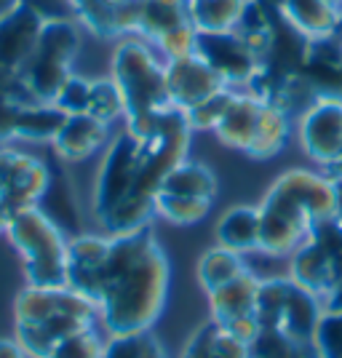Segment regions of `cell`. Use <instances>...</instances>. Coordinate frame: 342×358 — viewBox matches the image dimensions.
Listing matches in <instances>:
<instances>
[{
	"instance_id": "41",
	"label": "cell",
	"mask_w": 342,
	"mask_h": 358,
	"mask_svg": "<svg viewBox=\"0 0 342 358\" xmlns=\"http://www.w3.org/2000/svg\"><path fill=\"white\" fill-rule=\"evenodd\" d=\"M0 358H30L16 340H0Z\"/></svg>"
},
{
	"instance_id": "33",
	"label": "cell",
	"mask_w": 342,
	"mask_h": 358,
	"mask_svg": "<svg viewBox=\"0 0 342 358\" xmlns=\"http://www.w3.org/2000/svg\"><path fill=\"white\" fill-rule=\"evenodd\" d=\"M313 348L318 358H342V313L324 310L313 334Z\"/></svg>"
},
{
	"instance_id": "12",
	"label": "cell",
	"mask_w": 342,
	"mask_h": 358,
	"mask_svg": "<svg viewBox=\"0 0 342 358\" xmlns=\"http://www.w3.org/2000/svg\"><path fill=\"white\" fill-rule=\"evenodd\" d=\"M164 67L169 102L179 113H187L190 107L201 105L204 99L214 96L217 91L227 89V83L220 78V73L214 67H208L198 54H185V57L166 59Z\"/></svg>"
},
{
	"instance_id": "2",
	"label": "cell",
	"mask_w": 342,
	"mask_h": 358,
	"mask_svg": "<svg viewBox=\"0 0 342 358\" xmlns=\"http://www.w3.org/2000/svg\"><path fill=\"white\" fill-rule=\"evenodd\" d=\"M99 324V308L73 286H24L14 302V340L30 358H45L54 345Z\"/></svg>"
},
{
	"instance_id": "30",
	"label": "cell",
	"mask_w": 342,
	"mask_h": 358,
	"mask_svg": "<svg viewBox=\"0 0 342 358\" xmlns=\"http://www.w3.org/2000/svg\"><path fill=\"white\" fill-rule=\"evenodd\" d=\"M211 203L214 201H206V198L155 193V217H161L174 227H193V224H201L211 214Z\"/></svg>"
},
{
	"instance_id": "4",
	"label": "cell",
	"mask_w": 342,
	"mask_h": 358,
	"mask_svg": "<svg viewBox=\"0 0 342 358\" xmlns=\"http://www.w3.org/2000/svg\"><path fill=\"white\" fill-rule=\"evenodd\" d=\"M8 238L22 257L27 286L59 289L67 284V246L70 238L38 209H24L11 217Z\"/></svg>"
},
{
	"instance_id": "43",
	"label": "cell",
	"mask_w": 342,
	"mask_h": 358,
	"mask_svg": "<svg viewBox=\"0 0 342 358\" xmlns=\"http://www.w3.org/2000/svg\"><path fill=\"white\" fill-rule=\"evenodd\" d=\"M8 224H11V211L0 203V233H8Z\"/></svg>"
},
{
	"instance_id": "13",
	"label": "cell",
	"mask_w": 342,
	"mask_h": 358,
	"mask_svg": "<svg viewBox=\"0 0 342 358\" xmlns=\"http://www.w3.org/2000/svg\"><path fill=\"white\" fill-rule=\"evenodd\" d=\"M270 190L297 201L299 206L311 214L315 227L337 220V185L324 171L289 169V171L276 177Z\"/></svg>"
},
{
	"instance_id": "11",
	"label": "cell",
	"mask_w": 342,
	"mask_h": 358,
	"mask_svg": "<svg viewBox=\"0 0 342 358\" xmlns=\"http://www.w3.org/2000/svg\"><path fill=\"white\" fill-rule=\"evenodd\" d=\"M193 54H198L208 67H214L230 89L252 86V80L262 70L259 59L249 51V45L241 41L236 30L195 32Z\"/></svg>"
},
{
	"instance_id": "34",
	"label": "cell",
	"mask_w": 342,
	"mask_h": 358,
	"mask_svg": "<svg viewBox=\"0 0 342 358\" xmlns=\"http://www.w3.org/2000/svg\"><path fill=\"white\" fill-rule=\"evenodd\" d=\"M45 358H104V337L97 327L78 331L62 340L59 345H54V350Z\"/></svg>"
},
{
	"instance_id": "5",
	"label": "cell",
	"mask_w": 342,
	"mask_h": 358,
	"mask_svg": "<svg viewBox=\"0 0 342 358\" xmlns=\"http://www.w3.org/2000/svg\"><path fill=\"white\" fill-rule=\"evenodd\" d=\"M254 313L262 321L265 331H273L292 343L313 345L318 318L324 313V299L297 286L289 275L262 278Z\"/></svg>"
},
{
	"instance_id": "25",
	"label": "cell",
	"mask_w": 342,
	"mask_h": 358,
	"mask_svg": "<svg viewBox=\"0 0 342 358\" xmlns=\"http://www.w3.org/2000/svg\"><path fill=\"white\" fill-rule=\"evenodd\" d=\"M51 166V177H48V187H45L43 198L38 201V209L43 211L51 222L57 224L64 233H75L80 217H78V203H75V193L70 177L62 171L59 166ZM78 236V233H75Z\"/></svg>"
},
{
	"instance_id": "38",
	"label": "cell",
	"mask_w": 342,
	"mask_h": 358,
	"mask_svg": "<svg viewBox=\"0 0 342 358\" xmlns=\"http://www.w3.org/2000/svg\"><path fill=\"white\" fill-rule=\"evenodd\" d=\"M238 343L249 345V348H254V345L259 343V337L265 334V327H262V321L257 318V313H246V315H238V318H230V321H225L222 324Z\"/></svg>"
},
{
	"instance_id": "31",
	"label": "cell",
	"mask_w": 342,
	"mask_h": 358,
	"mask_svg": "<svg viewBox=\"0 0 342 358\" xmlns=\"http://www.w3.org/2000/svg\"><path fill=\"white\" fill-rule=\"evenodd\" d=\"M89 115L99 118L102 123L113 126L115 120L126 118V107H123V96H120L118 86L113 78H102V80H91V96H89Z\"/></svg>"
},
{
	"instance_id": "39",
	"label": "cell",
	"mask_w": 342,
	"mask_h": 358,
	"mask_svg": "<svg viewBox=\"0 0 342 358\" xmlns=\"http://www.w3.org/2000/svg\"><path fill=\"white\" fill-rule=\"evenodd\" d=\"M19 102H14L11 96H6L0 91V142L6 139H14V123H16V113H19Z\"/></svg>"
},
{
	"instance_id": "24",
	"label": "cell",
	"mask_w": 342,
	"mask_h": 358,
	"mask_svg": "<svg viewBox=\"0 0 342 358\" xmlns=\"http://www.w3.org/2000/svg\"><path fill=\"white\" fill-rule=\"evenodd\" d=\"M249 270L243 254L230 252L225 246H208L206 252L198 257L195 262V281L204 289V294H211L217 289H222L225 284L236 281L238 275H243Z\"/></svg>"
},
{
	"instance_id": "28",
	"label": "cell",
	"mask_w": 342,
	"mask_h": 358,
	"mask_svg": "<svg viewBox=\"0 0 342 358\" xmlns=\"http://www.w3.org/2000/svg\"><path fill=\"white\" fill-rule=\"evenodd\" d=\"M246 0H190L193 27L198 32H230L236 30Z\"/></svg>"
},
{
	"instance_id": "3",
	"label": "cell",
	"mask_w": 342,
	"mask_h": 358,
	"mask_svg": "<svg viewBox=\"0 0 342 358\" xmlns=\"http://www.w3.org/2000/svg\"><path fill=\"white\" fill-rule=\"evenodd\" d=\"M110 78L115 80L126 107L123 129L139 139L155 134L164 113L171 110V102L166 94V67L150 43L136 38L120 41L113 51Z\"/></svg>"
},
{
	"instance_id": "16",
	"label": "cell",
	"mask_w": 342,
	"mask_h": 358,
	"mask_svg": "<svg viewBox=\"0 0 342 358\" xmlns=\"http://www.w3.org/2000/svg\"><path fill=\"white\" fill-rule=\"evenodd\" d=\"M110 126L94 118L89 113L67 115L62 123L59 134L54 136V152L62 161H86L94 152H99L104 145H110Z\"/></svg>"
},
{
	"instance_id": "29",
	"label": "cell",
	"mask_w": 342,
	"mask_h": 358,
	"mask_svg": "<svg viewBox=\"0 0 342 358\" xmlns=\"http://www.w3.org/2000/svg\"><path fill=\"white\" fill-rule=\"evenodd\" d=\"M104 358H171L164 340L148 329V331H131V334H107L104 340Z\"/></svg>"
},
{
	"instance_id": "42",
	"label": "cell",
	"mask_w": 342,
	"mask_h": 358,
	"mask_svg": "<svg viewBox=\"0 0 342 358\" xmlns=\"http://www.w3.org/2000/svg\"><path fill=\"white\" fill-rule=\"evenodd\" d=\"M324 174H327V177H332L334 182H342V158L337 161V164L329 166V169H324Z\"/></svg>"
},
{
	"instance_id": "19",
	"label": "cell",
	"mask_w": 342,
	"mask_h": 358,
	"mask_svg": "<svg viewBox=\"0 0 342 358\" xmlns=\"http://www.w3.org/2000/svg\"><path fill=\"white\" fill-rule=\"evenodd\" d=\"M259 227H262L259 206L238 203L220 214V220L214 224V241L217 246L238 254L259 252Z\"/></svg>"
},
{
	"instance_id": "9",
	"label": "cell",
	"mask_w": 342,
	"mask_h": 358,
	"mask_svg": "<svg viewBox=\"0 0 342 358\" xmlns=\"http://www.w3.org/2000/svg\"><path fill=\"white\" fill-rule=\"evenodd\" d=\"M257 206H259V217H262L259 252L268 257H292L315 230L311 214L302 209L297 201L276 193L270 187Z\"/></svg>"
},
{
	"instance_id": "22",
	"label": "cell",
	"mask_w": 342,
	"mask_h": 358,
	"mask_svg": "<svg viewBox=\"0 0 342 358\" xmlns=\"http://www.w3.org/2000/svg\"><path fill=\"white\" fill-rule=\"evenodd\" d=\"M179 358H254V350L238 343L220 321L208 318L187 337Z\"/></svg>"
},
{
	"instance_id": "26",
	"label": "cell",
	"mask_w": 342,
	"mask_h": 358,
	"mask_svg": "<svg viewBox=\"0 0 342 358\" xmlns=\"http://www.w3.org/2000/svg\"><path fill=\"white\" fill-rule=\"evenodd\" d=\"M289 136H292V115L281 107L265 102V110H262L259 126L254 131L252 145L243 155L252 158V161H270L289 145Z\"/></svg>"
},
{
	"instance_id": "14",
	"label": "cell",
	"mask_w": 342,
	"mask_h": 358,
	"mask_svg": "<svg viewBox=\"0 0 342 358\" xmlns=\"http://www.w3.org/2000/svg\"><path fill=\"white\" fill-rule=\"evenodd\" d=\"M340 275L342 270L337 265V257L332 254V249L318 236H311L297 252L292 254L289 278L302 289L313 292L315 297H327Z\"/></svg>"
},
{
	"instance_id": "45",
	"label": "cell",
	"mask_w": 342,
	"mask_h": 358,
	"mask_svg": "<svg viewBox=\"0 0 342 358\" xmlns=\"http://www.w3.org/2000/svg\"><path fill=\"white\" fill-rule=\"evenodd\" d=\"M259 3H262V6H268L270 11H278V14H281V8H283V3H286V0H259Z\"/></svg>"
},
{
	"instance_id": "10",
	"label": "cell",
	"mask_w": 342,
	"mask_h": 358,
	"mask_svg": "<svg viewBox=\"0 0 342 358\" xmlns=\"http://www.w3.org/2000/svg\"><path fill=\"white\" fill-rule=\"evenodd\" d=\"M48 161L22 150L0 148V203L11 211V217L38 206L48 187Z\"/></svg>"
},
{
	"instance_id": "35",
	"label": "cell",
	"mask_w": 342,
	"mask_h": 358,
	"mask_svg": "<svg viewBox=\"0 0 342 358\" xmlns=\"http://www.w3.org/2000/svg\"><path fill=\"white\" fill-rule=\"evenodd\" d=\"M89 96H91V80L73 73L64 80V86H62L59 94H57L54 105L59 107L62 113L75 115V113H86V110H89Z\"/></svg>"
},
{
	"instance_id": "23",
	"label": "cell",
	"mask_w": 342,
	"mask_h": 358,
	"mask_svg": "<svg viewBox=\"0 0 342 358\" xmlns=\"http://www.w3.org/2000/svg\"><path fill=\"white\" fill-rule=\"evenodd\" d=\"M217 174L214 169L206 166L204 161H193V158H185L182 164H177L169 174L164 177L158 193L169 195H185V198H206L214 201L217 198Z\"/></svg>"
},
{
	"instance_id": "18",
	"label": "cell",
	"mask_w": 342,
	"mask_h": 358,
	"mask_svg": "<svg viewBox=\"0 0 342 358\" xmlns=\"http://www.w3.org/2000/svg\"><path fill=\"white\" fill-rule=\"evenodd\" d=\"M262 110H265V102H262L254 91L238 89L236 96H233V102L225 110L222 120L217 123L214 136L222 142L225 148L246 152L254 139V131H257V126H259Z\"/></svg>"
},
{
	"instance_id": "37",
	"label": "cell",
	"mask_w": 342,
	"mask_h": 358,
	"mask_svg": "<svg viewBox=\"0 0 342 358\" xmlns=\"http://www.w3.org/2000/svg\"><path fill=\"white\" fill-rule=\"evenodd\" d=\"M19 6L30 8L43 24H51V22H78L75 0H19Z\"/></svg>"
},
{
	"instance_id": "1",
	"label": "cell",
	"mask_w": 342,
	"mask_h": 358,
	"mask_svg": "<svg viewBox=\"0 0 342 358\" xmlns=\"http://www.w3.org/2000/svg\"><path fill=\"white\" fill-rule=\"evenodd\" d=\"M171 265L152 224L110 236V249L94 289L99 324L107 334L148 331L158 324L169 302Z\"/></svg>"
},
{
	"instance_id": "46",
	"label": "cell",
	"mask_w": 342,
	"mask_h": 358,
	"mask_svg": "<svg viewBox=\"0 0 342 358\" xmlns=\"http://www.w3.org/2000/svg\"><path fill=\"white\" fill-rule=\"evenodd\" d=\"M99 3H102V6H107V8L113 11V8H118V6H123V3H129V0H99Z\"/></svg>"
},
{
	"instance_id": "15",
	"label": "cell",
	"mask_w": 342,
	"mask_h": 358,
	"mask_svg": "<svg viewBox=\"0 0 342 358\" xmlns=\"http://www.w3.org/2000/svg\"><path fill=\"white\" fill-rule=\"evenodd\" d=\"M43 27V22L24 6H16L14 11L0 16V67L22 73L24 62L30 59L38 45Z\"/></svg>"
},
{
	"instance_id": "47",
	"label": "cell",
	"mask_w": 342,
	"mask_h": 358,
	"mask_svg": "<svg viewBox=\"0 0 342 358\" xmlns=\"http://www.w3.org/2000/svg\"><path fill=\"white\" fill-rule=\"evenodd\" d=\"M337 35H340V41H342V22H340V30H337Z\"/></svg>"
},
{
	"instance_id": "27",
	"label": "cell",
	"mask_w": 342,
	"mask_h": 358,
	"mask_svg": "<svg viewBox=\"0 0 342 358\" xmlns=\"http://www.w3.org/2000/svg\"><path fill=\"white\" fill-rule=\"evenodd\" d=\"M64 118H67V113H62L59 107L51 105V102L22 105L16 113L14 136L16 139H27V142H54Z\"/></svg>"
},
{
	"instance_id": "44",
	"label": "cell",
	"mask_w": 342,
	"mask_h": 358,
	"mask_svg": "<svg viewBox=\"0 0 342 358\" xmlns=\"http://www.w3.org/2000/svg\"><path fill=\"white\" fill-rule=\"evenodd\" d=\"M19 6V0H0V16H6L8 11H14Z\"/></svg>"
},
{
	"instance_id": "8",
	"label": "cell",
	"mask_w": 342,
	"mask_h": 358,
	"mask_svg": "<svg viewBox=\"0 0 342 358\" xmlns=\"http://www.w3.org/2000/svg\"><path fill=\"white\" fill-rule=\"evenodd\" d=\"M297 142L305 158L321 166V171L342 158V96L315 94L305 110H299Z\"/></svg>"
},
{
	"instance_id": "6",
	"label": "cell",
	"mask_w": 342,
	"mask_h": 358,
	"mask_svg": "<svg viewBox=\"0 0 342 358\" xmlns=\"http://www.w3.org/2000/svg\"><path fill=\"white\" fill-rule=\"evenodd\" d=\"M142 166H145V142L139 136L123 129L120 134L110 139L102 164H99V171H97V185H94V217H97V222L123 201L155 203L145 195H139Z\"/></svg>"
},
{
	"instance_id": "7",
	"label": "cell",
	"mask_w": 342,
	"mask_h": 358,
	"mask_svg": "<svg viewBox=\"0 0 342 358\" xmlns=\"http://www.w3.org/2000/svg\"><path fill=\"white\" fill-rule=\"evenodd\" d=\"M80 45V32L75 27V22H51L45 24L38 45L30 54V59L22 67V78L30 89L35 102H51L57 99L64 80L73 75L75 54Z\"/></svg>"
},
{
	"instance_id": "32",
	"label": "cell",
	"mask_w": 342,
	"mask_h": 358,
	"mask_svg": "<svg viewBox=\"0 0 342 358\" xmlns=\"http://www.w3.org/2000/svg\"><path fill=\"white\" fill-rule=\"evenodd\" d=\"M236 91L238 89H222L217 91L214 96H208V99H204L201 105L190 107L187 113H185V118H187V123H190V129L195 131H214L217 129V123L222 120L225 110H227V105L233 102V96H236Z\"/></svg>"
},
{
	"instance_id": "20",
	"label": "cell",
	"mask_w": 342,
	"mask_h": 358,
	"mask_svg": "<svg viewBox=\"0 0 342 358\" xmlns=\"http://www.w3.org/2000/svg\"><path fill=\"white\" fill-rule=\"evenodd\" d=\"M281 16L308 41L334 38L342 22L340 8L332 0H286Z\"/></svg>"
},
{
	"instance_id": "17",
	"label": "cell",
	"mask_w": 342,
	"mask_h": 358,
	"mask_svg": "<svg viewBox=\"0 0 342 358\" xmlns=\"http://www.w3.org/2000/svg\"><path fill=\"white\" fill-rule=\"evenodd\" d=\"M193 27L190 0H139L136 35L150 45L164 43L169 35Z\"/></svg>"
},
{
	"instance_id": "21",
	"label": "cell",
	"mask_w": 342,
	"mask_h": 358,
	"mask_svg": "<svg viewBox=\"0 0 342 358\" xmlns=\"http://www.w3.org/2000/svg\"><path fill=\"white\" fill-rule=\"evenodd\" d=\"M259 286H262V278L249 268L243 275H238L236 281H230V284H225L222 289L206 294L208 318L225 324V321H230V318L254 313V310H257V297H259Z\"/></svg>"
},
{
	"instance_id": "36",
	"label": "cell",
	"mask_w": 342,
	"mask_h": 358,
	"mask_svg": "<svg viewBox=\"0 0 342 358\" xmlns=\"http://www.w3.org/2000/svg\"><path fill=\"white\" fill-rule=\"evenodd\" d=\"M75 6H78V22L86 30H91L99 38L115 35V30H113V11L107 6H102L99 0H75Z\"/></svg>"
},
{
	"instance_id": "40",
	"label": "cell",
	"mask_w": 342,
	"mask_h": 358,
	"mask_svg": "<svg viewBox=\"0 0 342 358\" xmlns=\"http://www.w3.org/2000/svg\"><path fill=\"white\" fill-rule=\"evenodd\" d=\"M324 310H340L342 313V275L337 278V284L332 286V292L324 297Z\"/></svg>"
}]
</instances>
